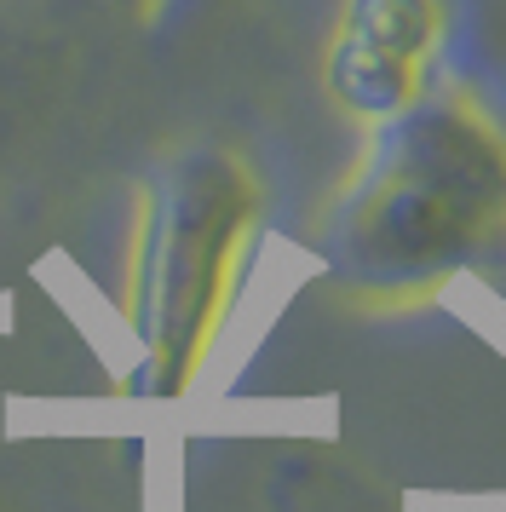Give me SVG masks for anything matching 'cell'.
Segmentation results:
<instances>
[{"instance_id": "6da1fadb", "label": "cell", "mask_w": 506, "mask_h": 512, "mask_svg": "<svg viewBox=\"0 0 506 512\" xmlns=\"http://www.w3.org/2000/svg\"><path fill=\"white\" fill-rule=\"evenodd\" d=\"M437 47L432 0H357L340 35L334 81L357 110H403Z\"/></svg>"}]
</instances>
